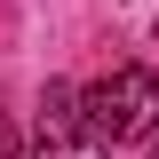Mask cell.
Segmentation results:
<instances>
[{
    "mask_svg": "<svg viewBox=\"0 0 159 159\" xmlns=\"http://www.w3.org/2000/svg\"><path fill=\"white\" fill-rule=\"evenodd\" d=\"M88 127L103 143H135V135H159V72L151 64H111V72L80 96Z\"/></svg>",
    "mask_w": 159,
    "mask_h": 159,
    "instance_id": "obj_1",
    "label": "cell"
},
{
    "mask_svg": "<svg viewBox=\"0 0 159 159\" xmlns=\"http://www.w3.org/2000/svg\"><path fill=\"white\" fill-rule=\"evenodd\" d=\"M151 159H159V135H151Z\"/></svg>",
    "mask_w": 159,
    "mask_h": 159,
    "instance_id": "obj_4",
    "label": "cell"
},
{
    "mask_svg": "<svg viewBox=\"0 0 159 159\" xmlns=\"http://www.w3.org/2000/svg\"><path fill=\"white\" fill-rule=\"evenodd\" d=\"M0 159H16V119L0 111Z\"/></svg>",
    "mask_w": 159,
    "mask_h": 159,
    "instance_id": "obj_3",
    "label": "cell"
},
{
    "mask_svg": "<svg viewBox=\"0 0 159 159\" xmlns=\"http://www.w3.org/2000/svg\"><path fill=\"white\" fill-rule=\"evenodd\" d=\"M32 159H111V143L88 127V111H80V88H64V80H48V96H40V143Z\"/></svg>",
    "mask_w": 159,
    "mask_h": 159,
    "instance_id": "obj_2",
    "label": "cell"
}]
</instances>
